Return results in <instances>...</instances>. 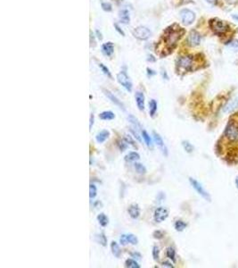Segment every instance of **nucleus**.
<instances>
[{
	"mask_svg": "<svg viewBox=\"0 0 238 268\" xmlns=\"http://www.w3.org/2000/svg\"><path fill=\"white\" fill-rule=\"evenodd\" d=\"M184 33L185 30L180 28L179 26H178L177 24H173L168 27L164 30L161 41L158 42V45H156V47L163 46L158 54L161 56H165L169 54L170 51H172V49L176 47L178 41L181 39Z\"/></svg>",
	"mask_w": 238,
	"mask_h": 268,
	"instance_id": "1",
	"label": "nucleus"
},
{
	"mask_svg": "<svg viewBox=\"0 0 238 268\" xmlns=\"http://www.w3.org/2000/svg\"><path fill=\"white\" fill-rule=\"evenodd\" d=\"M210 29L213 30V32L218 34V35H221V34H224L227 30V26L226 24L221 21V20H219V19H211L210 21Z\"/></svg>",
	"mask_w": 238,
	"mask_h": 268,
	"instance_id": "2",
	"label": "nucleus"
},
{
	"mask_svg": "<svg viewBox=\"0 0 238 268\" xmlns=\"http://www.w3.org/2000/svg\"><path fill=\"white\" fill-rule=\"evenodd\" d=\"M177 67L179 71L188 72L192 70L193 67V58L189 56H180L177 62Z\"/></svg>",
	"mask_w": 238,
	"mask_h": 268,
	"instance_id": "3",
	"label": "nucleus"
},
{
	"mask_svg": "<svg viewBox=\"0 0 238 268\" xmlns=\"http://www.w3.org/2000/svg\"><path fill=\"white\" fill-rule=\"evenodd\" d=\"M225 136L229 141H238V126L235 123H229L225 131Z\"/></svg>",
	"mask_w": 238,
	"mask_h": 268,
	"instance_id": "4",
	"label": "nucleus"
},
{
	"mask_svg": "<svg viewBox=\"0 0 238 268\" xmlns=\"http://www.w3.org/2000/svg\"><path fill=\"white\" fill-rule=\"evenodd\" d=\"M117 81L127 91H128V92L132 91V82H130L128 76L127 75V73L124 71H122L121 72L118 73Z\"/></svg>",
	"mask_w": 238,
	"mask_h": 268,
	"instance_id": "5",
	"label": "nucleus"
},
{
	"mask_svg": "<svg viewBox=\"0 0 238 268\" xmlns=\"http://www.w3.org/2000/svg\"><path fill=\"white\" fill-rule=\"evenodd\" d=\"M189 181H190V184L192 185V187L195 190V191H196L200 196H202L203 198H205V199L208 200V201L210 200V197L209 193L204 190L203 185H202L199 181H196V180L194 179V178H191V177L189 178Z\"/></svg>",
	"mask_w": 238,
	"mask_h": 268,
	"instance_id": "6",
	"label": "nucleus"
},
{
	"mask_svg": "<svg viewBox=\"0 0 238 268\" xmlns=\"http://www.w3.org/2000/svg\"><path fill=\"white\" fill-rule=\"evenodd\" d=\"M133 35L141 40H145L147 39H149L152 35V32L148 28H146L145 26H139L137 28L134 29Z\"/></svg>",
	"mask_w": 238,
	"mask_h": 268,
	"instance_id": "7",
	"label": "nucleus"
},
{
	"mask_svg": "<svg viewBox=\"0 0 238 268\" xmlns=\"http://www.w3.org/2000/svg\"><path fill=\"white\" fill-rule=\"evenodd\" d=\"M168 216V210L166 207H157L153 213V220L155 222H163L165 221Z\"/></svg>",
	"mask_w": 238,
	"mask_h": 268,
	"instance_id": "8",
	"label": "nucleus"
},
{
	"mask_svg": "<svg viewBox=\"0 0 238 268\" xmlns=\"http://www.w3.org/2000/svg\"><path fill=\"white\" fill-rule=\"evenodd\" d=\"M180 17L182 20V23L185 25H190L194 22L195 13L189 9H183L180 12Z\"/></svg>",
	"mask_w": 238,
	"mask_h": 268,
	"instance_id": "9",
	"label": "nucleus"
},
{
	"mask_svg": "<svg viewBox=\"0 0 238 268\" xmlns=\"http://www.w3.org/2000/svg\"><path fill=\"white\" fill-rule=\"evenodd\" d=\"M153 140H154V143L156 144L157 147L160 148V150L162 151L163 155L165 157L168 156V148L164 143V140H163V138L161 137V135L159 133H157L156 131H153Z\"/></svg>",
	"mask_w": 238,
	"mask_h": 268,
	"instance_id": "10",
	"label": "nucleus"
},
{
	"mask_svg": "<svg viewBox=\"0 0 238 268\" xmlns=\"http://www.w3.org/2000/svg\"><path fill=\"white\" fill-rule=\"evenodd\" d=\"M120 243L122 246H126L128 243L132 245H137L138 243V239L136 235H134L132 233H128V234H122L120 238Z\"/></svg>",
	"mask_w": 238,
	"mask_h": 268,
	"instance_id": "11",
	"label": "nucleus"
},
{
	"mask_svg": "<svg viewBox=\"0 0 238 268\" xmlns=\"http://www.w3.org/2000/svg\"><path fill=\"white\" fill-rule=\"evenodd\" d=\"M188 44L192 47H196L201 42V35L198 33L196 30H191L188 38H187Z\"/></svg>",
	"mask_w": 238,
	"mask_h": 268,
	"instance_id": "12",
	"label": "nucleus"
},
{
	"mask_svg": "<svg viewBox=\"0 0 238 268\" xmlns=\"http://www.w3.org/2000/svg\"><path fill=\"white\" fill-rule=\"evenodd\" d=\"M103 92H104V94L107 97V99L111 100V103H113L114 105H117L119 108H121V109H122L123 111H125V106L123 105V103H122L121 100H119V99L116 98L111 91L107 90V89H103Z\"/></svg>",
	"mask_w": 238,
	"mask_h": 268,
	"instance_id": "13",
	"label": "nucleus"
},
{
	"mask_svg": "<svg viewBox=\"0 0 238 268\" xmlns=\"http://www.w3.org/2000/svg\"><path fill=\"white\" fill-rule=\"evenodd\" d=\"M140 212H141V211H140V207L137 204H132L128 206V215H129V216H130L132 219H134V220H136V219H137V218L139 217Z\"/></svg>",
	"mask_w": 238,
	"mask_h": 268,
	"instance_id": "14",
	"label": "nucleus"
},
{
	"mask_svg": "<svg viewBox=\"0 0 238 268\" xmlns=\"http://www.w3.org/2000/svg\"><path fill=\"white\" fill-rule=\"evenodd\" d=\"M135 99H136V103L140 111L145 110V95L143 92L137 91L135 95Z\"/></svg>",
	"mask_w": 238,
	"mask_h": 268,
	"instance_id": "15",
	"label": "nucleus"
},
{
	"mask_svg": "<svg viewBox=\"0 0 238 268\" xmlns=\"http://www.w3.org/2000/svg\"><path fill=\"white\" fill-rule=\"evenodd\" d=\"M102 52L105 56H111V55L114 52V45L112 42H107L105 43L102 46Z\"/></svg>",
	"mask_w": 238,
	"mask_h": 268,
	"instance_id": "16",
	"label": "nucleus"
},
{
	"mask_svg": "<svg viewBox=\"0 0 238 268\" xmlns=\"http://www.w3.org/2000/svg\"><path fill=\"white\" fill-rule=\"evenodd\" d=\"M109 136H110V131H107V130H103V131H101L100 132L96 134V140L98 143H104L105 140L109 138Z\"/></svg>",
	"mask_w": 238,
	"mask_h": 268,
	"instance_id": "17",
	"label": "nucleus"
},
{
	"mask_svg": "<svg viewBox=\"0 0 238 268\" xmlns=\"http://www.w3.org/2000/svg\"><path fill=\"white\" fill-rule=\"evenodd\" d=\"M99 118L103 121H111L115 118V115L111 111H104L99 114Z\"/></svg>",
	"mask_w": 238,
	"mask_h": 268,
	"instance_id": "18",
	"label": "nucleus"
},
{
	"mask_svg": "<svg viewBox=\"0 0 238 268\" xmlns=\"http://www.w3.org/2000/svg\"><path fill=\"white\" fill-rule=\"evenodd\" d=\"M128 122H129V123L132 125L133 129L137 130V131L142 129V126H141L140 122H138V120H137L136 117L134 116L133 115H129L128 116Z\"/></svg>",
	"mask_w": 238,
	"mask_h": 268,
	"instance_id": "19",
	"label": "nucleus"
},
{
	"mask_svg": "<svg viewBox=\"0 0 238 268\" xmlns=\"http://www.w3.org/2000/svg\"><path fill=\"white\" fill-rule=\"evenodd\" d=\"M141 136H142L143 140L145 141V145L148 147L149 148H153V140H152L151 137H150V135L148 134V132H147L146 131H145V130H143V131H141Z\"/></svg>",
	"mask_w": 238,
	"mask_h": 268,
	"instance_id": "20",
	"label": "nucleus"
},
{
	"mask_svg": "<svg viewBox=\"0 0 238 268\" xmlns=\"http://www.w3.org/2000/svg\"><path fill=\"white\" fill-rule=\"evenodd\" d=\"M111 250L112 255L115 257H120L121 255H122V250L120 249V246L115 241H111Z\"/></svg>",
	"mask_w": 238,
	"mask_h": 268,
	"instance_id": "21",
	"label": "nucleus"
},
{
	"mask_svg": "<svg viewBox=\"0 0 238 268\" xmlns=\"http://www.w3.org/2000/svg\"><path fill=\"white\" fill-rule=\"evenodd\" d=\"M140 159V155L136 151H131L125 157V160L127 162H137Z\"/></svg>",
	"mask_w": 238,
	"mask_h": 268,
	"instance_id": "22",
	"label": "nucleus"
},
{
	"mask_svg": "<svg viewBox=\"0 0 238 268\" xmlns=\"http://www.w3.org/2000/svg\"><path fill=\"white\" fill-rule=\"evenodd\" d=\"M97 221H98L99 224L102 226V227H106L109 223V218L107 217L106 215H105L104 213H101L97 216Z\"/></svg>",
	"mask_w": 238,
	"mask_h": 268,
	"instance_id": "23",
	"label": "nucleus"
},
{
	"mask_svg": "<svg viewBox=\"0 0 238 268\" xmlns=\"http://www.w3.org/2000/svg\"><path fill=\"white\" fill-rule=\"evenodd\" d=\"M237 106H238V99H234V100H232L231 102H229V103L225 106V108H224L223 112H224V113H229V112H232V111L235 110Z\"/></svg>",
	"mask_w": 238,
	"mask_h": 268,
	"instance_id": "24",
	"label": "nucleus"
},
{
	"mask_svg": "<svg viewBox=\"0 0 238 268\" xmlns=\"http://www.w3.org/2000/svg\"><path fill=\"white\" fill-rule=\"evenodd\" d=\"M120 20L122 24H128L129 23V13L128 10L123 9L120 12Z\"/></svg>",
	"mask_w": 238,
	"mask_h": 268,
	"instance_id": "25",
	"label": "nucleus"
},
{
	"mask_svg": "<svg viewBox=\"0 0 238 268\" xmlns=\"http://www.w3.org/2000/svg\"><path fill=\"white\" fill-rule=\"evenodd\" d=\"M157 112V102L155 99H151L149 102V113L151 117H154Z\"/></svg>",
	"mask_w": 238,
	"mask_h": 268,
	"instance_id": "26",
	"label": "nucleus"
},
{
	"mask_svg": "<svg viewBox=\"0 0 238 268\" xmlns=\"http://www.w3.org/2000/svg\"><path fill=\"white\" fill-rule=\"evenodd\" d=\"M134 168L137 171V173L139 174H145V173H146V168H145V166L143 163L135 162V163H134Z\"/></svg>",
	"mask_w": 238,
	"mask_h": 268,
	"instance_id": "27",
	"label": "nucleus"
},
{
	"mask_svg": "<svg viewBox=\"0 0 238 268\" xmlns=\"http://www.w3.org/2000/svg\"><path fill=\"white\" fill-rule=\"evenodd\" d=\"M186 226H187V224H186L184 221H182V220L176 221L174 224L175 229H176V231H178V232H183L186 228Z\"/></svg>",
	"mask_w": 238,
	"mask_h": 268,
	"instance_id": "28",
	"label": "nucleus"
},
{
	"mask_svg": "<svg viewBox=\"0 0 238 268\" xmlns=\"http://www.w3.org/2000/svg\"><path fill=\"white\" fill-rule=\"evenodd\" d=\"M96 241L98 242L99 244H101L102 246H107V238L105 235V233H100V234H97L96 236Z\"/></svg>",
	"mask_w": 238,
	"mask_h": 268,
	"instance_id": "29",
	"label": "nucleus"
},
{
	"mask_svg": "<svg viewBox=\"0 0 238 268\" xmlns=\"http://www.w3.org/2000/svg\"><path fill=\"white\" fill-rule=\"evenodd\" d=\"M125 266L128 268H140V265H138V263L137 262L136 260L128 258L126 260L125 262Z\"/></svg>",
	"mask_w": 238,
	"mask_h": 268,
	"instance_id": "30",
	"label": "nucleus"
},
{
	"mask_svg": "<svg viewBox=\"0 0 238 268\" xmlns=\"http://www.w3.org/2000/svg\"><path fill=\"white\" fill-rule=\"evenodd\" d=\"M166 255L170 260H172L173 262H176V251L173 248H171V247L168 248L167 251H166Z\"/></svg>",
	"mask_w": 238,
	"mask_h": 268,
	"instance_id": "31",
	"label": "nucleus"
},
{
	"mask_svg": "<svg viewBox=\"0 0 238 268\" xmlns=\"http://www.w3.org/2000/svg\"><path fill=\"white\" fill-rule=\"evenodd\" d=\"M117 146L121 151L123 152L128 148V143L126 142V140L124 139L123 140H117Z\"/></svg>",
	"mask_w": 238,
	"mask_h": 268,
	"instance_id": "32",
	"label": "nucleus"
},
{
	"mask_svg": "<svg viewBox=\"0 0 238 268\" xmlns=\"http://www.w3.org/2000/svg\"><path fill=\"white\" fill-rule=\"evenodd\" d=\"M97 195V189L95 184H90L89 185V198L90 199H94V198L96 197Z\"/></svg>",
	"mask_w": 238,
	"mask_h": 268,
	"instance_id": "33",
	"label": "nucleus"
},
{
	"mask_svg": "<svg viewBox=\"0 0 238 268\" xmlns=\"http://www.w3.org/2000/svg\"><path fill=\"white\" fill-rule=\"evenodd\" d=\"M182 146H183L184 149H185L186 152H187V153H192V152L194 151V146L192 145L189 141L184 140V141L182 142Z\"/></svg>",
	"mask_w": 238,
	"mask_h": 268,
	"instance_id": "34",
	"label": "nucleus"
},
{
	"mask_svg": "<svg viewBox=\"0 0 238 268\" xmlns=\"http://www.w3.org/2000/svg\"><path fill=\"white\" fill-rule=\"evenodd\" d=\"M152 255H153V257L155 261H158L159 260V256H160V249L158 246H153V249H152Z\"/></svg>",
	"mask_w": 238,
	"mask_h": 268,
	"instance_id": "35",
	"label": "nucleus"
},
{
	"mask_svg": "<svg viewBox=\"0 0 238 268\" xmlns=\"http://www.w3.org/2000/svg\"><path fill=\"white\" fill-rule=\"evenodd\" d=\"M98 65H99V68H100V69L102 70V72H103L105 73V75L107 76L108 78H110V79H112V75H111V73L110 70H109V69H108V68H107V67L105 66V64H101V63H100V64H99Z\"/></svg>",
	"mask_w": 238,
	"mask_h": 268,
	"instance_id": "36",
	"label": "nucleus"
},
{
	"mask_svg": "<svg viewBox=\"0 0 238 268\" xmlns=\"http://www.w3.org/2000/svg\"><path fill=\"white\" fill-rule=\"evenodd\" d=\"M153 237L156 239H162L164 237V233H163V231H160V230L154 231L153 233Z\"/></svg>",
	"mask_w": 238,
	"mask_h": 268,
	"instance_id": "37",
	"label": "nucleus"
},
{
	"mask_svg": "<svg viewBox=\"0 0 238 268\" xmlns=\"http://www.w3.org/2000/svg\"><path fill=\"white\" fill-rule=\"evenodd\" d=\"M124 140H126V142L128 143V144H130V145H132V146H135L136 144H135V140L131 138V136H129V135H125L124 136Z\"/></svg>",
	"mask_w": 238,
	"mask_h": 268,
	"instance_id": "38",
	"label": "nucleus"
},
{
	"mask_svg": "<svg viewBox=\"0 0 238 268\" xmlns=\"http://www.w3.org/2000/svg\"><path fill=\"white\" fill-rule=\"evenodd\" d=\"M102 8H103V10H105L106 12H110V11H111V5L109 3H103Z\"/></svg>",
	"mask_w": 238,
	"mask_h": 268,
	"instance_id": "39",
	"label": "nucleus"
},
{
	"mask_svg": "<svg viewBox=\"0 0 238 268\" xmlns=\"http://www.w3.org/2000/svg\"><path fill=\"white\" fill-rule=\"evenodd\" d=\"M130 131L132 132V134L134 135V137L136 138V140H138L140 143H141V142H142V140H141V137H142V136H139V134H138V132H137V131H134L133 128H132L131 130H130Z\"/></svg>",
	"mask_w": 238,
	"mask_h": 268,
	"instance_id": "40",
	"label": "nucleus"
},
{
	"mask_svg": "<svg viewBox=\"0 0 238 268\" xmlns=\"http://www.w3.org/2000/svg\"><path fill=\"white\" fill-rule=\"evenodd\" d=\"M229 47H232L233 49H235V50H238V40H233L229 44Z\"/></svg>",
	"mask_w": 238,
	"mask_h": 268,
	"instance_id": "41",
	"label": "nucleus"
},
{
	"mask_svg": "<svg viewBox=\"0 0 238 268\" xmlns=\"http://www.w3.org/2000/svg\"><path fill=\"white\" fill-rule=\"evenodd\" d=\"M130 256H131V257L137 258V259H140L141 258V254L138 253V252H132V253H130Z\"/></svg>",
	"mask_w": 238,
	"mask_h": 268,
	"instance_id": "42",
	"label": "nucleus"
},
{
	"mask_svg": "<svg viewBox=\"0 0 238 268\" xmlns=\"http://www.w3.org/2000/svg\"><path fill=\"white\" fill-rule=\"evenodd\" d=\"M114 27L116 28V30L118 31V32H119V33H120V34H121V35L125 36V33H124V31H123V30H122V29L120 28V26H119L118 24H114Z\"/></svg>",
	"mask_w": 238,
	"mask_h": 268,
	"instance_id": "43",
	"label": "nucleus"
},
{
	"mask_svg": "<svg viewBox=\"0 0 238 268\" xmlns=\"http://www.w3.org/2000/svg\"><path fill=\"white\" fill-rule=\"evenodd\" d=\"M163 266H165V267H169V268H172L174 267V265L171 264V263L168 262V261H164V262H163Z\"/></svg>",
	"mask_w": 238,
	"mask_h": 268,
	"instance_id": "44",
	"label": "nucleus"
},
{
	"mask_svg": "<svg viewBox=\"0 0 238 268\" xmlns=\"http://www.w3.org/2000/svg\"><path fill=\"white\" fill-rule=\"evenodd\" d=\"M94 119H95V116H94L93 114H91L90 115V122H89V128H90V130H91L94 124Z\"/></svg>",
	"mask_w": 238,
	"mask_h": 268,
	"instance_id": "45",
	"label": "nucleus"
},
{
	"mask_svg": "<svg viewBox=\"0 0 238 268\" xmlns=\"http://www.w3.org/2000/svg\"><path fill=\"white\" fill-rule=\"evenodd\" d=\"M147 73H148V75L149 76H152V75H154V74H156V72H155L154 71H153L152 69H149V68H147Z\"/></svg>",
	"mask_w": 238,
	"mask_h": 268,
	"instance_id": "46",
	"label": "nucleus"
},
{
	"mask_svg": "<svg viewBox=\"0 0 238 268\" xmlns=\"http://www.w3.org/2000/svg\"><path fill=\"white\" fill-rule=\"evenodd\" d=\"M226 1L227 3H229V4H235L238 0H226Z\"/></svg>",
	"mask_w": 238,
	"mask_h": 268,
	"instance_id": "47",
	"label": "nucleus"
},
{
	"mask_svg": "<svg viewBox=\"0 0 238 268\" xmlns=\"http://www.w3.org/2000/svg\"><path fill=\"white\" fill-rule=\"evenodd\" d=\"M210 4H214L215 2H217V0H206Z\"/></svg>",
	"mask_w": 238,
	"mask_h": 268,
	"instance_id": "48",
	"label": "nucleus"
},
{
	"mask_svg": "<svg viewBox=\"0 0 238 268\" xmlns=\"http://www.w3.org/2000/svg\"><path fill=\"white\" fill-rule=\"evenodd\" d=\"M96 33H97V35H98L99 40H102V39H103V37H102V35H101V33H99V30H96Z\"/></svg>",
	"mask_w": 238,
	"mask_h": 268,
	"instance_id": "49",
	"label": "nucleus"
},
{
	"mask_svg": "<svg viewBox=\"0 0 238 268\" xmlns=\"http://www.w3.org/2000/svg\"><path fill=\"white\" fill-rule=\"evenodd\" d=\"M235 185L238 188V177H236V179H235Z\"/></svg>",
	"mask_w": 238,
	"mask_h": 268,
	"instance_id": "50",
	"label": "nucleus"
},
{
	"mask_svg": "<svg viewBox=\"0 0 238 268\" xmlns=\"http://www.w3.org/2000/svg\"><path fill=\"white\" fill-rule=\"evenodd\" d=\"M233 18H234V19H236V20H238V16H235V15H233Z\"/></svg>",
	"mask_w": 238,
	"mask_h": 268,
	"instance_id": "51",
	"label": "nucleus"
}]
</instances>
